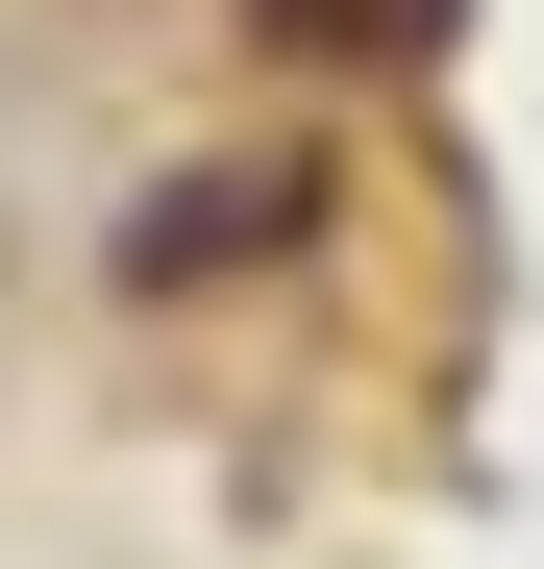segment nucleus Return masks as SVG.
<instances>
[{"instance_id": "1", "label": "nucleus", "mask_w": 544, "mask_h": 569, "mask_svg": "<svg viewBox=\"0 0 544 569\" xmlns=\"http://www.w3.org/2000/svg\"><path fill=\"white\" fill-rule=\"evenodd\" d=\"M298 223V173H173V199H124V272L173 298V272H223V248H272Z\"/></svg>"}, {"instance_id": "2", "label": "nucleus", "mask_w": 544, "mask_h": 569, "mask_svg": "<svg viewBox=\"0 0 544 569\" xmlns=\"http://www.w3.org/2000/svg\"><path fill=\"white\" fill-rule=\"evenodd\" d=\"M248 26H272V50H346V74H372V50H445L471 0H248Z\"/></svg>"}]
</instances>
